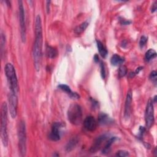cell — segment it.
<instances>
[{
	"label": "cell",
	"instance_id": "1",
	"mask_svg": "<svg viewBox=\"0 0 157 157\" xmlns=\"http://www.w3.org/2000/svg\"><path fill=\"white\" fill-rule=\"evenodd\" d=\"M42 47V28L41 19L39 15L37 16L35 21V41L33 47V57L35 69L39 71L41 65Z\"/></svg>",
	"mask_w": 157,
	"mask_h": 157
},
{
	"label": "cell",
	"instance_id": "2",
	"mask_svg": "<svg viewBox=\"0 0 157 157\" xmlns=\"http://www.w3.org/2000/svg\"><path fill=\"white\" fill-rule=\"evenodd\" d=\"M8 105L4 102L2 106L1 110V137L3 145L6 147L8 145Z\"/></svg>",
	"mask_w": 157,
	"mask_h": 157
},
{
	"label": "cell",
	"instance_id": "3",
	"mask_svg": "<svg viewBox=\"0 0 157 157\" xmlns=\"http://www.w3.org/2000/svg\"><path fill=\"white\" fill-rule=\"evenodd\" d=\"M68 120L74 125H80L82 120V110L80 105L72 104L68 110Z\"/></svg>",
	"mask_w": 157,
	"mask_h": 157
},
{
	"label": "cell",
	"instance_id": "4",
	"mask_svg": "<svg viewBox=\"0 0 157 157\" xmlns=\"http://www.w3.org/2000/svg\"><path fill=\"white\" fill-rule=\"evenodd\" d=\"M5 71L11 91L17 93L19 92V85L16 70L14 66L11 63L6 64L5 68Z\"/></svg>",
	"mask_w": 157,
	"mask_h": 157
},
{
	"label": "cell",
	"instance_id": "5",
	"mask_svg": "<svg viewBox=\"0 0 157 157\" xmlns=\"http://www.w3.org/2000/svg\"><path fill=\"white\" fill-rule=\"evenodd\" d=\"M17 134L19 151L21 156H25L27 152V133L25 123L23 120L19 122Z\"/></svg>",
	"mask_w": 157,
	"mask_h": 157
},
{
	"label": "cell",
	"instance_id": "6",
	"mask_svg": "<svg viewBox=\"0 0 157 157\" xmlns=\"http://www.w3.org/2000/svg\"><path fill=\"white\" fill-rule=\"evenodd\" d=\"M154 108H153V99H149L145 109V120L146 127L149 129L150 128L154 123Z\"/></svg>",
	"mask_w": 157,
	"mask_h": 157
},
{
	"label": "cell",
	"instance_id": "7",
	"mask_svg": "<svg viewBox=\"0 0 157 157\" xmlns=\"http://www.w3.org/2000/svg\"><path fill=\"white\" fill-rule=\"evenodd\" d=\"M19 23L20 27V36L23 42H25L26 40V25L25 20V11L23 5V2L22 1H19Z\"/></svg>",
	"mask_w": 157,
	"mask_h": 157
},
{
	"label": "cell",
	"instance_id": "8",
	"mask_svg": "<svg viewBox=\"0 0 157 157\" xmlns=\"http://www.w3.org/2000/svg\"><path fill=\"white\" fill-rule=\"evenodd\" d=\"M8 101L10 115L13 119H15L17 116L18 105V98L17 93L11 91L8 95Z\"/></svg>",
	"mask_w": 157,
	"mask_h": 157
},
{
	"label": "cell",
	"instance_id": "9",
	"mask_svg": "<svg viewBox=\"0 0 157 157\" xmlns=\"http://www.w3.org/2000/svg\"><path fill=\"white\" fill-rule=\"evenodd\" d=\"M64 124L60 122H55L52 126V130L49 134V139L53 141H58L60 139V130L63 127Z\"/></svg>",
	"mask_w": 157,
	"mask_h": 157
},
{
	"label": "cell",
	"instance_id": "10",
	"mask_svg": "<svg viewBox=\"0 0 157 157\" xmlns=\"http://www.w3.org/2000/svg\"><path fill=\"white\" fill-rule=\"evenodd\" d=\"M132 92L130 90L126 95L125 104V112L124 116L126 120H128L131 115V104H132Z\"/></svg>",
	"mask_w": 157,
	"mask_h": 157
},
{
	"label": "cell",
	"instance_id": "11",
	"mask_svg": "<svg viewBox=\"0 0 157 157\" xmlns=\"http://www.w3.org/2000/svg\"><path fill=\"white\" fill-rule=\"evenodd\" d=\"M84 128L89 131H93L97 129V122L92 116L87 117L84 122Z\"/></svg>",
	"mask_w": 157,
	"mask_h": 157
},
{
	"label": "cell",
	"instance_id": "12",
	"mask_svg": "<svg viewBox=\"0 0 157 157\" xmlns=\"http://www.w3.org/2000/svg\"><path fill=\"white\" fill-rule=\"evenodd\" d=\"M107 139V136L106 135H102L97 137V139L93 143L92 146L90 148V152L92 153H96L101 147L103 142L106 141Z\"/></svg>",
	"mask_w": 157,
	"mask_h": 157
},
{
	"label": "cell",
	"instance_id": "13",
	"mask_svg": "<svg viewBox=\"0 0 157 157\" xmlns=\"http://www.w3.org/2000/svg\"><path fill=\"white\" fill-rule=\"evenodd\" d=\"M58 87L61 90H63V92H64L65 93H66L69 97L72 99H78L79 98V95H78L77 93L75 92H73L70 87L69 86H68L67 85H65V84H60L58 86Z\"/></svg>",
	"mask_w": 157,
	"mask_h": 157
},
{
	"label": "cell",
	"instance_id": "14",
	"mask_svg": "<svg viewBox=\"0 0 157 157\" xmlns=\"http://www.w3.org/2000/svg\"><path fill=\"white\" fill-rule=\"evenodd\" d=\"M78 142V137H73L71 139H70V141L68 142V143L66 146V152H69L72 150L75 147Z\"/></svg>",
	"mask_w": 157,
	"mask_h": 157
},
{
	"label": "cell",
	"instance_id": "15",
	"mask_svg": "<svg viewBox=\"0 0 157 157\" xmlns=\"http://www.w3.org/2000/svg\"><path fill=\"white\" fill-rule=\"evenodd\" d=\"M46 53L48 58H54L57 56L58 52L55 48H54L52 46H47Z\"/></svg>",
	"mask_w": 157,
	"mask_h": 157
},
{
	"label": "cell",
	"instance_id": "16",
	"mask_svg": "<svg viewBox=\"0 0 157 157\" xmlns=\"http://www.w3.org/2000/svg\"><path fill=\"white\" fill-rule=\"evenodd\" d=\"M97 47L98 49V51L100 52V54L101 55V56L103 58H105L107 55H108V50L106 49V47H104V46L103 45V44L99 40L97 41Z\"/></svg>",
	"mask_w": 157,
	"mask_h": 157
},
{
	"label": "cell",
	"instance_id": "17",
	"mask_svg": "<svg viewBox=\"0 0 157 157\" xmlns=\"http://www.w3.org/2000/svg\"><path fill=\"white\" fill-rule=\"evenodd\" d=\"M125 60L123 58L121 57L120 55H117V54H114L111 60V63L112 65L114 66H118L120 65L121 64H122L124 62Z\"/></svg>",
	"mask_w": 157,
	"mask_h": 157
},
{
	"label": "cell",
	"instance_id": "18",
	"mask_svg": "<svg viewBox=\"0 0 157 157\" xmlns=\"http://www.w3.org/2000/svg\"><path fill=\"white\" fill-rule=\"evenodd\" d=\"M115 140H116V137H112L110 138L108 141V142H107L106 144L105 145L104 147L103 148V149L102 150V153H103V154L108 153L110 152V150H111V146H112V144L115 142Z\"/></svg>",
	"mask_w": 157,
	"mask_h": 157
},
{
	"label": "cell",
	"instance_id": "19",
	"mask_svg": "<svg viewBox=\"0 0 157 157\" xmlns=\"http://www.w3.org/2000/svg\"><path fill=\"white\" fill-rule=\"evenodd\" d=\"M88 26H89V23L87 22H85L81 24L80 25L77 26L75 28L74 32L77 35H80V34L82 33L86 30V29L87 28Z\"/></svg>",
	"mask_w": 157,
	"mask_h": 157
},
{
	"label": "cell",
	"instance_id": "20",
	"mask_svg": "<svg viewBox=\"0 0 157 157\" xmlns=\"http://www.w3.org/2000/svg\"><path fill=\"white\" fill-rule=\"evenodd\" d=\"M156 57V52L155 50L150 49L147 50L145 55V59L146 61H150L151 60L153 59Z\"/></svg>",
	"mask_w": 157,
	"mask_h": 157
},
{
	"label": "cell",
	"instance_id": "21",
	"mask_svg": "<svg viewBox=\"0 0 157 157\" xmlns=\"http://www.w3.org/2000/svg\"><path fill=\"white\" fill-rule=\"evenodd\" d=\"M111 121V119L109 117V116L104 114V113H101L98 116V122L100 124H108Z\"/></svg>",
	"mask_w": 157,
	"mask_h": 157
},
{
	"label": "cell",
	"instance_id": "22",
	"mask_svg": "<svg viewBox=\"0 0 157 157\" xmlns=\"http://www.w3.org/2000/svg\"><path fill=\"white\" fill-rule=\"evenodd\" d=\"M5 44H6V36L2 31L1 33V52L2 55L3 57V50L5 49Z\"/></svg>",
	"mask_w": 157,
	"mask_h": 157
},
{
	"label": "cell",
	"instance_id": "23",
	"mask_svg": "<svg viewBox=\"0 0 157 157\" xmlns=\"http://www.w3.org/2000/svg\"><path fill=\"white\" fill-rule=\"evenodd\" d=\"M127 73V68L125 65H122L120 66L119 69V77L122 78L124 77Z\"/></svg>",
	"mask_w": 157,
	"mask_h": 157
},
{
	"label": "cell",
	"instance_id": "24",
	"mask_svg": "<svg viewBox=\"0 0 157 157\" xmlns=\"http://www.w3.org/2000/svg\"><path fill=\"white\" fill-rule=\"evenodd\" d=\"M150 79L152 81V82L156 85V80H157V76H156V72L155 71H153L150 75Z\"/></svg>",
	"mask_w": 157,
	"mask_h": 157
},
{
	"label": "cell",
	"instance_id": "25",
	"mask_svg": "<svg viewBox=\"0 0 157 157\" xmlns=\"http://www.w3.org/2000/svg\"><path fill=\"white\" fill-rule=\"evenodd\" d=\"M147 42V38L145 36H141V39H140V41H139V46L141 49H142L146 44Z\"/></svg>",
	"mask_w": 157,
	"mask_h": 157
},
{
	"label": "cell",
	"instance_id": "26",
	"mask_svg": "<svg viewBox=\"0 0 157 157\" xmlns=\"http://www.w3.org/2000/svg\"><path fill=\"white\" fill-rule=\"evenodd\" d=\"M116 155L120 157H125V156H128L129 155V153L128 152L125 150H119V152H117Z\"/></svg>",
	"mask_w": 157,
	"mask_h": 157
},
{
	"label": "cell",
	"instance_id": "27",
	"mask_svg": "<svg viewBox=\"0 0 157 157\" xmlns=\"http://www.w3.org/2000/svg\"><path fill=\"white\" fill-rule=\"evenodd\" d=\"M101 74L103 77V78H104L106 77V72H105V68H104V65L103 63V62H101Z\"/></svg>",
	"mask_w": 157,
	"mask_h": 157
},
{
	"label": "cell",
	"instance_id": "28",
	"mask_svg": "<svg viewBox=\"0 0 157 157\" xmlns=\"http://www.w3.org/2000/svg\"><path fill=\"white\" fill-rule=\"evenodd\" d=\"M156 3H157V2H155L152 5V9H151L152 13H154L155 11H156Z\"/></svg>",
	"mask_w": 157,
	"mask_h": 157
},
{
	"label": "cell",
	"instance_id": "29",
	"mask_svg": "<svg viewBox=\"0 0 157 157\" xmlns=\"http://www.w3.org/2000/svg\"><path fill=\"white\" fill-rule=\"evenodd\" d=\"M94 60H95V61L96 62V63H98V61H99V57H98V55H95V57H94Z\"/></svg>",
	"mask_w": 157,
	"mask_h": 157
},
{
	"label": "cell",
	"instance_id": "30",
	"mask_svg": "<svg viewBox=\"0 0 157 157\" xmlns=\"http://www.w3.org/2000/svg\"><path fill=\"white\" fill-rule=\"evenodd\" d=\"M50 3V2H47V13H49V6H50V5H49V4Z\"/></svg>",
	"mask_w": 157,
	"mask_h": 157
},
{
	"label": "cell",
	"instance_id": "31",
	"mask_svg": "<svg viewBox=\"0 0 157 157\" xmlns=\"http://www.w3.org/2000/svg\"><path fill=\"white\" fill-rule=\"evenodd\" d=\"M142 68H143L142 67H140V68H137L136 71V74H138V73L140 72V71H141V70H142Z\"/></svg>",
	"mask_w": 157,
	"mask_h": 157
}]
</instances>
